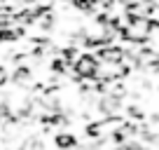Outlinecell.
<instances>
[{
    "mask_svg": "<svg viewBox=\"0 0 159 150\" xmlns=\"http://www.w3.org/2000/svg\"><path fill=\"white\" fill-rule=\"evenodd\" d=\"M56 145H59L61 150H70V148L77 145V141H75L73 134H59V136H56Z\"/></svg>",
    "mask_w": 159,
    "mask_h": 150,
    "instance_id": "obj_2",
    "label": "cell"
},
{
    "mask_svg": "<svg viewBox=\"0 0 159 150\" xmlns=\"http://www.w3.org/2000/svg\"><path fill=\"white\" fill-rule=\"evenodd\" d=\"M96 68H98V59L91 54H82L75 63L77 77H96Z\"/></svg>",
    "mask_w": 159,
    "mask_h": 150,
    "instance_id": "obj_1",
    "label": "cell"
},
{
    "mask_svg": "<svg viewBox=\"0 0 159 150\" xmlns=\"http://www.w3.org/2000/svg\"><path fill=\"white\" fill-rule=\"evenodd\" d=\"M14 82H26V80H30V68H19L14 73V77H12Z\"/></svg>",
    "mask_w": 159,
    "mask_h": 150,
    "instance_id": "obj_3",
    "label": "cell"
}]
</instances>
